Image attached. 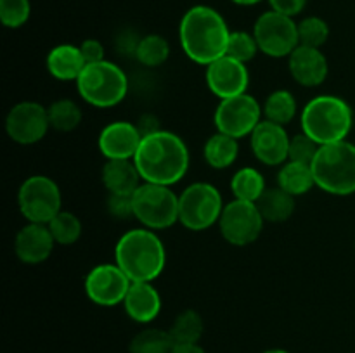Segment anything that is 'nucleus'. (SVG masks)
<instances>
[{"label": "nucleus", "instance_id": "12", "mask_svg": "<svg viewBox=\"0 0 355 353\" xmlns=\"http://www.w3.org/2000/svg\"><path fill=\"white\" fill-rule=\"evenodd\" d=\"M263 224H266V220H263L257 203L232 199L222 210L218 228H220L222 237L229 244L243 248V246H250L260 237Z\"/></svg>", "mask_w": 355, "mask_h": 353}, {"label": "nucleus", "instance_id": "15", "mask_svg": "<svg viewBox=\"0 0 355 353\" xmlns=\"http://www.w3.org/2000/svg\"><path fill=\"white\" fill-rule=\"evenodd\" d=\"M205 78L210 92L220 100L241 96L250 85V71L245 62L236 61L229 55H222L208 64Z\"/></svg>", "mask_w": 355, "mask_h": 353}, {"label": "nucleus", "instance_id": "37", "mask_svg": "<svg viewBox=\"0 0 355 353\" xmlns=\"http://www.w3.org/2000/svg\"><path fill=\"white\" fill-rule=\"evenodd\" d=\"M106 210L116 220L134 218V201H132V194H107Z\"/></svg>", "mask_w": 355, "mask_h": 353}, {"label": "nucleus", "instance_id": "16", "mask_svg": "<svg viewBox=\"0 0 355 353\" xmlns=\"http://www.w3.org/2000/svg\"><path fill=\"white\" fill-rule=\"evenodd\" d=\"M290 141L286 127L262 120L250 135V144L255 158L266 166H281L288 161Z\"/></svg>", "mask_w": 355, "mask_h": 353}, {"label": "nucleus", "instance_id": "39", "mask_svg": "<svg viewBox=\"0 0 355 353\" xmlns=\"http://www.w3.org/2000/svg\"><path fill=\"white\" fill-rule=\"evenodd\" d=\"M270 9L284 16L295 17L304 10L307 0H269Z\"/></svg>", "mask_w": 355, "mask_h": 353}, {"label": "nucleus", "instance_id": "20", "mask_svg": "<svg viewBox=\"0 0 355 353\" xmlns=\"http://www.w3.org/2000/svg\"><path fill=\"white\" fill-rule=\"evenodd\" d=\"M125 314L137 324H149L162 311V296L153 282H132L123 300Z\"/></svg>", "mask_w": 355, "mask_h": 353}, {"label": "nucleus", "instance_id": "40", "mask_svg": "<svg viewBox=\"0 0 355 353\" xmlns=\"http://www.w3.org/2000/svg\"><path fill=\"white\" fill-rule=\"evenodd\" d=\"M170 353H207L200 345H173Z\"/></svg>", "mask_w": 355, "mask_h": 353}, {"label": "nucleus", "instance_id": "2", "mask_svg": "<svg viewBox=\"0 0 355 353\" xmlns=\"http://www.w3.org/2000/svg\"><path fill=\"white\" fill-rule=\"evenodd\" d=\"M229 37L231 30L222 14L208 6L191 7L180 19V47L196 64L208 66L225 55Z\"/></svg>", "mask_w": 355, "mask_h": 353}, {"label": "nucleus", "instance_id": "7", "mask_svg": "<svg viewBox=\"0 0 355 353\" xmlns=\"http://www.w3.org/2000/svg\"><path fill=\"white\" fill-rule=\"evenodd\" d=\"M134 218L146 228L165 230L179 221V194L170 185L142 182L132 194Z\"/></svg>", "mask_w": 355, "mask_h": 353}, {"label": "nucleus", "instance_id": "18", "mask_svg": "<svg viewBox=\"0 0 355 353\" xmlns=\"http://www.w3.org/2000/svg\"><path fill=\"white\" fill-rule=\"evenodd\" d=\"M55 241L51 230L44 224L28 221L14 237V253L24 265H40L47 262L54 251Z\"/></svg>", "mask_w": 355, "mask_h": 353}, {"label": "nucleus", "instance_id": "38", "mask_svg": "<svg viewBox=\"0 0 355 353\" xmlns=\"http://www.w3.org/2000/svg\"><path fill=\"white\" fill-rule=\"evenodd\" d=\"M80 52H82L83 59H85L87 64H92V62H101L104 61V45L101 44L96 38H87L82 44L78 45Z\"/></svg>", "mask_w": 355, "mask_h": 353}, {"label": "nucleus", "instance_id": "24", "mask_svg": "<svg viewBox=\"0 0 355 353\" xmlns=\"http://www.w3.org/2000/svg\"><path fill=\"white\" fill-rule=\"evenodd\" d=\"M257 206H259L263 220L270 221V224H281L295 213V197L281 189L279 185L269 187L257 201Z\"/></svg>", "mask_w": 355, "mask_h": 353}, {"label": "nucleus", "instance_id": "14", "mask_svg": "<svg viewBox=\"0 0 355 353\" xmlns=\"http://www.w3.org/2000/svg\"><path fill=\"white\" fill-rule=\"evenodd\" d=\"M51 130L47 107L35 100H21L14 104L6 116V132L10 141L21 145L40 142Z\"/></svg>", "mask_w": 355, "mask_h": 353}, {"label": "nucleus", "instance_id": "3", "mask_svg": "<svg viewBox=\"0 0 355 353\" xmlns=\"http://www.w3.org/2000/svg\"><path fill=\"white\" fill-rule=\"evenodd\" d=\"M114 263L132 282H153L165 270V244L151 228H130L114 246Z\"/></svg>", "mask_w": 355, "mask_h": 353}, {"label": "nucleus", "instance_id": "36", "mask_svg": "<svg viewBox=\"0 0 355 353\" xmlns=\"http://www.w3.org/2000/svg\"><path fill=\"white\" fill-rule=\"evenodd\" d=\"M321 145L309 137L307 134H297L290 141V152H288V161L304 163V165H312V161L318 156Z\"/></svg>", "mask_w": 355, "mask_h": 353}, {"label": "nucleus", "instance_id": "19", "mask_svg": "<svg viewBox=\"0 0 355 353\" xmlns=\"http://www.w3.org/2000/svg\"><path fill=\"white\" fill-rule=\"evenodd\" d=\"M288 69L298 85L305 89H314V87L322 85L328 78L329 64L321 48L298 45L288 57Z\"/></svg>", "mask_w": 355, "mask_h": 353}, {"label": "nucleus", "instance_id": "42", "mask_svg": "<svg viewBox=\"0 0 355 353\" xmlns=\"http://www.w3.org/2000/svg\"><path fill=\"white\" fill-rule=\"evenodd\" d=\"M263 353H290V352H286V350H283V348H272V350H267V352H263Z\"/></svg>", "mask_w": 355, "mask_h": 353}, {"label": "nucleus", "instance_id": "4", "mask_svg": "<svg viewBox=\"0 0 355 353\" xmlns=\"http://www.w3.org/2000/svg\"><path fill=\"white\" fill-rule=\"evenodd\" d=\"M300 125L319 145L347 141L354 127L352 107L338 96H318L302 109Z\"/></svg>", "mask_w": 355, "mask_h": 353}, {"label": "nucleus", "instance_id": "5", "mask_svg": "<svg viewBox=\"0 0 355 353\" xmlns=\"http://www.w3.org/2000/svg\"><path fill=\"white\" fill-rule=\"evenodd\" d=\"M315 187L331 196L355 194V144L349 141L333 142L319 147L312 161Z\"/></svg>", "mask_w": 355, "mask_h": 353}, {"label": "nucleus", "instance_id": "26", "mask_svg": "<svg viewBox=\"0 0 355 353\" xmlns=\"http://www.w3.org/2000/svg\"><path fill=\"white\" fill-rule=\"evenodd\" d=\"M266 189V179L253 166H243L231 179V192L234 199L257 203Z\"/></svg>", "mask_w": 355, "mask_h": 353}, {"label": "nucleus", "instance_id": "10", "mask_svg": "<svg viewBox=\"0 0 355 353\" xmlns=\"http://www.w3.org/2000/svg\"><path fill=\"white\" fill-rule=\"evenodd\" d=\"M262 120V104L248 92L229 97V99H222L214 114V123L217 132L231 135L238 141L252 135Z\"/></svg>", "mask_w": 355, "mask_h": 353}, {"label": "nucleus", "instance_id": "13", "mask_svg": "<svg viewBox=\"0 0 355 353\" xmlns=\"http://www.w3.org/2000/svg\"><path fill=\"white\" fill-rule=\"evenodd\" d=\"M132 280L116 263H99L89 270L83 280L87 298L97 307L123 305Z\"/></svg>", "mask_w": 355, "mask_h": 353}, {"label": "nucleus", "instance_id": "35", "mask_svg": "<svg viewBox=\"0 0 355 353\" xmlns=\"http://www.w3.org/2000/svg\"><path fill=\"white\" fill-rule=\"evenodd\" d=\"M31 14L30 0H0V21L6 28H21Z\"/></svg>", "mask_w": 355, "mask_h": 353}, {"label": "nucleus", "instance_id": "8", "mask_svg": "<svg viewBox=\"0 0 355 353\" xmlns=\"http://www.w3.org/2000/svg\"><path fill=\"white\" fill-rule=\"evenodd\" d=\"M220 190L208 182H194L179 194V224L201 232L218 224L224 210Z\"/></svg>", "mask_w": 355, "mask_h": 353}, {"label": "nucleus", "instance_id": "25", "mask_svg": "<svg viewBox=\"0 0 355 353\" xmlns=\"http://www.w3.org/2000/svg\"><path fill=\"white\" fill-rule=\"evenodd\" d=\"M277 185L293 197L304 196L312 187H315L312 166L304 165V163L286 161L279 166V172H277Z\"/></svg>", "mask_w": 355, "mask_h": 353}, {"label": "nucleus", "instance_id": "23", "mask_svg": "<svg viewBox=\"0 0 355 353\" xmlns=\"http://www.w3.org/2000/svg\"><path fill=\"white\" fill-rule=\"evenodd\" d=\"M239 156L238 138L217 132L211 135L203 147V158L208 166L215 170H225L236 163Z\"/></svg>", "mask_w": 355, "mask_h": 353}, {"label": "nucleus", "instance_id": "22", "mask_svg": "<svg viewBox=\"0 0 355 353\" xmlns=\"http://www.w3.org/2000/svg\"><path fill=\"white\" fill-rule=\"evenodd\" d=\"M107 194H134L142 183L134 159H107L101 172Z\"/></svg>", "mask_w": 355, "mask_h": 353}, {"label": "nucleus", "instance_id": "30", "mask_svg": "<svg viewBox=\"0 0 355 353\" xmlns=\"http://www.w3.org/2000/svg\"><path fill=\"white\" fill-rule=\"evenodd\" d=\"M173 339L168 331L158 327L142 329L132 338L130 353H170L173 348Z\"/></svg>", "mask_w": 355, "mask_h": 353}, {"label": "nucleus", "instance_id": "32", "mask_svg": "<svg viewBox=\"0 0 355 353\" xmlns=\"http://www.w3.org/2000/svg\"><path fill=\"white\" fill-rule=\"evenodd\" d=\"M49 230H51L52 237H54L55 244L59 246H71L82 235V221L71 211H59L54 218L47 224Z\"/></svg>", "mask_w": 355, "mask_h": 353}, {"label": "nucleus", "instance_id": "29", "mask_svg": "<svg viewBox=\"0 0 355 353\" xmlns=\"http://www.w3.org/2000/svg\"><path fill=\"white\" fill-rule=\"evenodd\" d=\"M203 318L196 310H184L173 318L168 332L175 345H196L203 336Z\"/></svg>", "mask_w": 355, "mask_h": 353}, {"label": "nucleus", "instance_id": "27", "mask_svg": "<svg viewBox=\"0 0 355 353\" xmlns=\"http://www.w3.org/2000/svg\"><path fill=\"white\" fill-rule=\"evenodd\" d=\"M263 109V120H269L272 123L281 125V127H286L288 123L293 121V118L297 116V99H295L293 93L286 89L274 90L267 96L266 102L262 106Z\"/></svg>", "mask_w": 355, "mask_h": 353}, {"label": "nucleus", "instance_id": "41", "mask_svg": "<svg viewBox=\"0 0 355 353\" xmlns=\"http://www.w3.org/2000/svg\"><path fill=\"white\" fill-rule=\"evenodd\" d=\"M231 2H234L236 6H257L262 0H231Z\"/></svg>", "mask_w": 355, "mask_h": 353}, {"label": "nucleus", "instance_id": "28", "mask_svg": "<svg viewBox=\"0 0 355 353\" xmlns=\"http://www.w3.org/2000/svg\"><path fill=\"white\" fill-rule=\"evenodd\" d=\"M51 130L68 134L80 127L83 120L82 107L71 99H58L47 107Z\"/></svg>", "mask_w": 355, "mask_h": 353}, {"label": "nucleus", "instance_id": "34", "mask_svg": "<svg viewBox=\"0 0 355 353\" xmlns=\"http://www.w3.org/2000/svg\"><path fill=\"white\" fill-rule=\"evenodd\" d=\"M260 48L259 44H257V38L253 33H248V31H231V37H229L227 42V51H225V55L236 59L239 62H245L248 64L250 61L255 59V55L259 54Z\"/></svg>", "mask_w": 355, "mask_h": 353}, {"label": "nucleus", "instance_id": "31", "mask_svg": "<svg viewBox=\"0 0 355 353\" xmlns=\"http://www.w3.org/2000/svg\"><path fill=\"white\" fill-rule=\"evenodd\" d=\"M134 55L146 68H158L170 57V45L162 35H146V37L139 38Z\"/></svg>", "mask_w": 355, "mask_h": 353}, {"label": "nucleus", "instance_id": "33", "mask_svg": "<svg viewBox=\"0 0 355 353\" xmlns=\"http://www.w3.org/2000/svg\"><path fill=\"white\" fill-rule=\"evenodd\" d=\"M329 38V26L322 17L309 16L298 23V42L305 47L321 48Z\"/></svg>", "mask_w": 355, "mask_h": 353}, {"label": "nucleus", "instance_id": "11", "mask_svg": "<svg viewBox=\"0 0 355 353\" xmlns=\"http://www.w3.org/2000/svg\"><path fill=\"white\" fill-rule=\"evenodd\" d=\"M260 52L274 59L290 57L291 52L300 45L298 42V23L293 17L284 16L276 10H267L253 26Z\"/></svg>", "mask_w": 355, "mask_h": 353}, {"label": "nucleus", "instance_id": "9", "mask_svg": "<svg viewBox=\"0 0 355 353\" xmlns=\"http://www.w3.org/2000/svg\"><path fill=\"white\" fill-rule=\"evenodd\" d=\"M17 206L26 221L47 225L62 211L61 189L51 176L31 175L17 190Z\"/></svg>", "mask_w": 355, "mask_h": 353}, {"label": "nucleus", "instance_id": "1", "mask_svg": "<svg viewBox=\"0 0 355 353\" xmlns=\"http://www.w3.org/2000/svg\"><path fill=\"white\" fill-rule=\"evenodd\" d=\"M142 182L175 185L189 170V149L180 135L158 130L142 137L134 156Z\"/></svg>", "mask_w": 355, "mask_h": 353}, {"label": "nucleus", "instance_id": "6", "mask_svg": "<svg viewBox=\"0 0 355 353\" xmlns=\"http://www.w3.org/2000/svg\"><path fill=\"white\" fill-rule=\"evenodd\" d=\"M75 83L80 97L99 109L118 106L128 93V78L125 71L106 59L87 64Z\"/></svg>", "mask_w": 355, "mask_h": 353}, {"label": "nucleus", "instance_id": "17", "mask_svg": "<svg viewBox=\"0 0 355 353\" xmlns=\"http://www.w3.org/2000/svg\"><path fill=\"white\" fill-rule=\"evenodd\" d=\"M141 141L142 134L137 123L118 120L101 130L97 145L106 159H134Z\"/></svg>", "mask_w": 355, "mask_h": 353}, {"label": "nucleus", "instance_id": "21", "mask_svg": "<svg viewBox=\"0 0 355 353\" xmlns=\"http://www.w3.org/2000/svg\"><path fill=\"white\" fill-rule=\"evenodd\" d=\"M45 66L52 78L59 82H76L87 62L78 45L61 44L51 48L45 59Z\"/></svg>", "mask_w": 355, "mask_h": 353}]
</instances>
